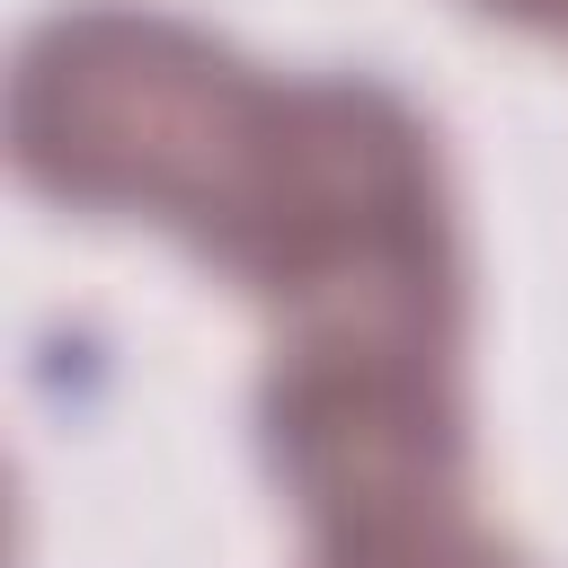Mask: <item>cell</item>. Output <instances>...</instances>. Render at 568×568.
Here are the masks:
<instances>
[{"label":"cell","mask_w":568,"mask_h":568,"mask_svg":"<svg viewBox=\"0 0 568 568\" xmlns=\"http://www.w3.org/2000/svg\"><path fill=\"white\" fill-rule=\"evenodd\" d=\"M311 568H515L470 506H435V515H399V524H355V532H320Z\"/></svg>","instance_id":"7a4b0ae2"},{"label":"cell","mask_w":568,"mask_h":568,"mask_svg":"<svg viewBox=\"0 0 568 568\" xmlns=\"http://www.w3.org/2000/svg\"><path fill=\"white\" fill-rule=\"evenodd\" d=\"M9 160L240 275L284 320L275 355L462 364L453 178L382 80H284L186 18L89 0L18 44Z\"/></svg>","instance_id":"6da1fadb"}]
</instances>
